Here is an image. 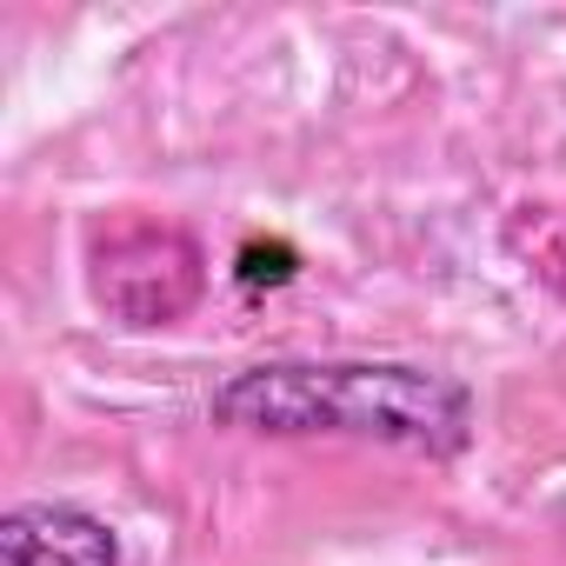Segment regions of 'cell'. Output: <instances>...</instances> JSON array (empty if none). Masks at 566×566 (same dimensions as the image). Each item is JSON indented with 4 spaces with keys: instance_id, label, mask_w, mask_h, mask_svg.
Segmentation results:
<instances>
[{
    "instance_id": "6da1fadb",
    "label": "cell",
    "mask_w": 566,
    "mask_h": 566,
    "mask_svg": "<svg viewBox=\"0 0 566 566\" xmlns=\"http://www.w3.org/2000/svg\"><path fill=\"white\" fill-rule=\"evenodd\" d=\"M207 413L260 440H367L427 460H460L480 427L473 387L413 360H260L220 380Z\"/></svg>"
},
{
    "instance_id": "277c9868",
    "label": "cell",
    "mask_w": 566,
    "mask_h": 566,
    "mask_svg": "<svg viewBox=\"0 0 566 566\" xmlns=\"http://www.w3.org/2000/svg\"><path fill=\"white\" fill-rule=\"evenodd\" d=\"M559 294H566V260H559Z\"/></svg>"
},
{
    "instance_id": "3957f363",
    "label": "cell",
    "mask_w": 566,
    "mask_h": 566,
    "mask_svg": "<svg viewBox=\"0 0 566 566\" xmlns=\"http://www.w3.org/2000/svg\"><path fill=\"white\" fill-rule=\"evenodd\" d=\"M0 566H120V533L81 500H21L0 513Z\"/></svg>"
},
{
    "instance_id": "7a4b0ae2",
    "label": "cell",
    "mask_w": 566,
    "mask_h": 566,
    "mask_svg": "<svg viewBox=\"0 0 566 566\" xmlns=\"http://www.w3.org/2000/svg\"><path fill=\"white\" fill-rule=\"evenodd\" d=\"M87 287H94V307L120 327H174L207 287V260L180 227L134 220L94 240Z\"/></svg>"
}]
</instances>
